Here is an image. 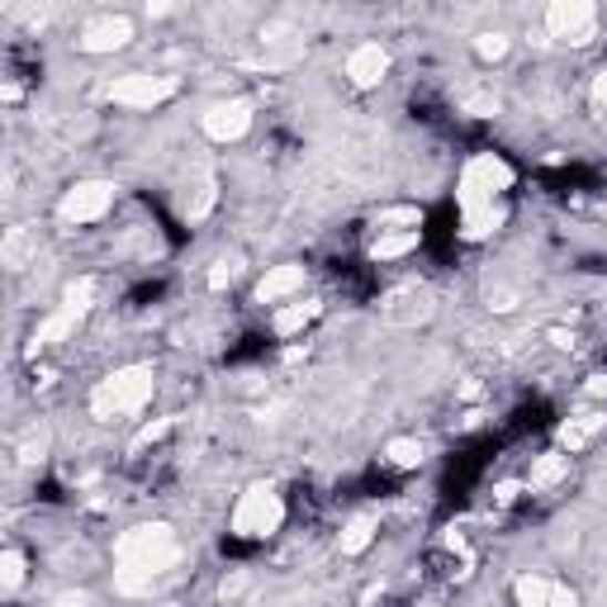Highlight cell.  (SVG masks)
<instances>
[{"mask_svg":"<svg viewBox=\"0 0 607 607\" xmlns=\"http://www.w3.org/2000/svg\"><path fill=\"white\" fill-rule=\"evenodd\" d=\"M181 81L166 72H128L120 81H110V100L120 110H162L166 100H176Z\"/></svg>","mask_w":607,"mask_h":607,"instance_id":"obj_6","label":"cell"},{"mask_svg":"<svg viewBox=\"0 0 607 607\" xmlns=\"http://www.w3.org/2000/svg\"><path fill=\"white\" fill-rule=\"evenodd\" d=\"M380 318L394 328H418L432 318V290L428 285H394L390 295L380 299Z\"/></svg>","mask_w":607,"mask_h":607,"instance_id":"obj_10","label":"cell"},{"mask_svg":"<svg viewBox=\"0 0 607 607\" xmlns=\"http://www.w3.org/2000/svg\"><path fill=\"white\" fill-rule=\"evenodd\" d=\"M569 475V455L565 451H546L532 461V475H527V488H551Z\"/></svg>","mask_w":607,"mask_h":607,"instance_id":"obj_20","label":"cell"},{"mask_svg":"<svg viewBox=\"0 0 607 607\" xmlns=\"http://www.w3.org/2000/svg\"><path fill=\"white\" fill-rule=\"evenodd\" d=\"M133 43V20L120 10H100L91 14L86 24L76 29V48L81 53H91V58H110V53H120V48Z\"/></svg>","mask_w":607,"mask_h":607,"instance_id":"obj_8","label":"cell"},{"mask_svg":"<svg viewBox=\"0 0 607 607\" xmlns=\"http://www.w3.org/2000/svg\"><path fill=\"white\" fill-rule=\"evenodd\" d=\"M594 100H598V110H607V66L594 76Z\"/></svg>","mask_w":607,"mask_h":607,"instance_id":"obj_28","label":"cell"},{"mask_svg":"<svg viewBox=\"0 0 607 607\" xmlns=\"http://www.w3.org/2000/svg\"><path fill=\"white\" fill-rule=\"evenodd\" d=\"M285 527V498L276 484H247L238 503H233L228 532L238 542H271V536Z\"/></svg>","mask_w":607,"mask_h":607,"instance_id":"obj_4","label":"cell"},{"mask_svg":"<svg viewBox=\"0 0 607 607\" xmlns=\"http://www.w3.org/2000/svg\"><path fill=\"white\" fill-rule=\"evenodd\" d=\"M384 76H390V48L384 43H357L347 53V81L357 91H375Z\"/></svg>","mask_w":607,"mask_h":607,"instance_id":"obj_11","label":"cell"},{"mask_svg":"<svg viewBox=\"0 0 607 607\" xmlns=\"http://www.w3.org/2000/svg\"><path fill=\"white\" fill-rule=\"evenodd\" d=\"M375 536H380V522L370 517V513H361V517H351L347 527H342V555H366L370 546H375Z\"/></svg>","mask_w":607,"mask_h":607,"instance_id":"obj_19","label":"cell"},{"mask_svg":"<svg viewBox=\"0 0 607 607\" xmlns=\"http://www.w3.org/2000/svg\"><path fill=\"white\" fill-rule=\"evenodd\" d=\"M114 209V185L110 181H76L72 191L58 199V218L66 228H91Z\"/></svg>","mask_w":607,"mask_h":607,"instance_id":"obj_7","label":"cell"},{"mask_svg":"<svg viewBox=\"0 0 607 607\" xmlns=\"http://www.w3.org/2000/svg\"><path fill=\"white\" fill-rule=\"evenodd\" d=\"M318 313H323V304H318V299H304V304H280L276 318H271V328H276V337H299L304 328L313 323Z\"/></svg>","mask_w":607,"mask_h":607,"instance_id":"obj_16","label":"cell"},{"mask_svg":"<svg viewBox=\"0 0 607 607\" xmlns=\"http://www.w3.org/2000/svg\"><path fill=\"white\" fill-rule=\"evenodd\" d=\"M176 560H181V542L166 522L128 527L120 542H114V588H120V594H147L152 579H162Z\"/></svg>","mask_w":607,"mask_h":607,"instance_id":"obj_1","label":"cell"},{"mask_svg":"<svg viewBox=\"0 0 607 607\" xmlns=\"http://www.w3.org/2000/svg\"><path fill=\"white\" fill-rule=\"evenodd\" d=\"M251 124H257V114H251V100H243V95L214 100V105L199 114V128H205L209 143H243Z\"/></svg>","mask_w":607,"mask_h":607,"instance_id":"obj_9","label":"cell"},{"mask_svg":"<svg viewBox=\"0 0 607 607\" xmlns=\"http://www.w3.org/2000/svg\"><path fill=\"white\" fill-rule=\"evenodd\" d=\"M603 432H607V413H603V409H588V413L565 418L560 432H555V442H560L565 455H579L584 446H594Z\"/></svg>","mask_w":607,"mask_h":607,"instance_id":"obj_13","label":"cell"},{"mask_svg":"<svg viewBox=\"0 0 607 607\" xmlns=\"http://www.w3.org/2000/svg\"><path fill=\"white\" fill-rule=\"evenodd\" d=\"M517 172L494 152H475L465 166H461V181H455V205L461 214H475V209H494L503 205V195L513 191Z\"/></svg>","mask_w":607,"mask_h":607,"instance_id":"obj_3","label":"cell"},{"mask_svg":"<svg viewBox=\"0 0 607 607\" xmlns=\"http://www.w3.org/2000/svg\"><path fill=\"white\" fill-rule=\"evenodd\" d=\"M423 243V228H380V238L370 243V261H399Z\"/></svg>","mask_w":607,"mask_h":607,"instance_id":"obj_14","label":"cell"},{"mask_svg":"<svg viewBox=\"0 0 607 607\" xmlns=\"http://www.w3.org/2000/svg\"><path fill=\"white\" fill-rule=\"evenodd\" d=\"M304 285H309V271H304L299 261H285V266H271L261 280H257V304H295V295H304Z\"/></svg>","mask_w":607,"mask_h":607,"instance_id":"obj_12","label":"cell"},{"mask_svg":"<svg viewBox=\"0 0 607 607\" xmlns=\"http://www.w3.org/2000/svg\"><path fill=\"white\" fill-rule=\"evenodd\" d=\"M81 328V313H72V309H58V313H48L39 328H33V342H29V351H43V347H58V342H66Z\"/></svg>","mask_w":607,"mask_h":607,"instance_id":"obj_15","label":"cell"},{"mask_svg":"<svg viewBox=\"0 0 607 607\" xmlns=\"http://www.w3.org/2000/svg\"><path fill=\"white\" fill-rule=\"evenodd\" d=\"M152 394H157V370L147 361L120 366L91 390V418L95 423H124V418H138L147 409Z\"/></svg>","mask_w":607,"mask_h":607,"instance_id":"obj_2","label":"cell"},{"mask_svg":"<svg viewBox=\"0 0 607 607\" xmlns=\"http://www.w3.org/2000/svg\"><path fill=\"white\" fill-rule=\"evenodd\" d=\"M503 218H508V205L461 214V238H465V243H484V238H494V233L503 228Z\"/></svg>","mask_w":607,"mask_h":607,"instance_id":"obj_18","label":"cell"},{"mask_svg":"<svg viewBox=\"0 0 607 607\" xmlns=\"http://www.w3.org/2000/svg\"><path fill=\"white\" fill-rule=\"evenodd\" d=\"M542 29L565 48H588L598 39V6L594 0H555L542 14Z\"/></svg>","mask_w":607,"mask_h":607,"instance_id":"obj_5","label":"cell"},{"mask_svg":"<svg viewBox=\"0 0 607 607\" xmlns=\"http://www.w3.org/2000/svg\"><path fill=\"white\" fill-rule=\"evenodd\" d=\"M588 394H594V399H607V375H594V380H588Z\"/></svg>","mask_w":607,"mask_h":607,"instance_id":"obj_29","label":"cell"},{"mask_svg":"<svg viewBox=\"0 0 607 607\" xmlns=\"http://www.w3.org/2000/svg\"><path fill=\"white\" fill-rule=\"evenodd\" d=\"M555 588H560V579H546V575H517V579H513V603H517V607H551Z\"/></svg>","mask_w":607,"mask_h":607,"instance_id":"obj_17","label":"cell"},{"mask_svg":"<svg viewBox=\"0 0 607 607\" xmlns=\"http://www.w3.org/2000/svg\"><path fill=\"white\" fill-rule=\"evenodd\" d=\"M24 579H29V560H24V551L6 546V551H0V588H6V594H20Z\"/></svg>","mask_w":607,"mask_h":607,"instance_id":"obj_22","label":"cell"},{"mask_svg":"<svg viewBox=\"0 0 607 607\" xmlns=\"http://www.w3.org/2000/svg\"><path fill=\"white\" fill-rule=\"evenodd\" d=\"M166 432H172V418H157V423H152V428H143L138 436H133V451H143V446H157Z\"/></svg>","mask_w":607,"mask_h":607,"instance_id":"obj_25","label":"cell"},{"mask_svg":"<svg viewBox=\"0 0 607 607\" xmlns=\"http://www.w3.org/2000/svg\"><path fill=\"white\" fill-rule=\"evenodd\" d=\"M428 461V446L418 442V436H394V442H384V465L394 470H418Z\"/></svg>","mask_w":607,"mask_h":607,"instance_id":"obj_21","label":"cell"},{"mask_svg":"<svg viewBox=\"0 0 607 607\" xmlns=\"http://www.w3.org/2000/svg\"><path fill=\"white\" fill-rule=\"evenodd\" d=\"M508 48H513V39H508L503 29L475 33V58H480V62H503V58H508Z\"/></svg>","mask_w":607,"mask_h":607,"instance_id":"obj_24","label":"cell"},{"mask_svg":"<svg viewBox=\"0 0 607 607\" xmlns=\"http://www.w3.org/2000/svg\"><path fill=\"white\" fill-rule=\"evenodd\" d=\"M243 588H247V575H228L224 584H218V598H224V603H233V598L243 594Z\"/></svg>","mask_w":607,"mask_h":607,"instance_id":"obj_27","label":"cell"},{"mask_svg":"<svg viewBox=\"0 0 607 607\" xmlns=\"http://www.w3.org/2000/svg\"><path fill=\"white\" fill-rule=\"evenodd\" d=\"M95 290H100V280H95V276H81V280H72V285H66V295H62V309H72V313L86 318V313H91V299H95Z\"/></svg>","mask_w":607,"mask_h":607,"instance_id":"obj_23","label":"cell"},{"mask_svg":"<svg viewBox=\"0 0 607 607\" xmlns=\"http://www.w3.org/2000/svg\"><path fill=\"white\" fill-rule=\"evenodd\" d=\"M233 276H238V266H233V261H214V271H209V290H224V285H228Z\"/></svg>","mask_w":607,"mask_h":607,"instance_id":"obj_26","label":"cell"}]
</instances>
